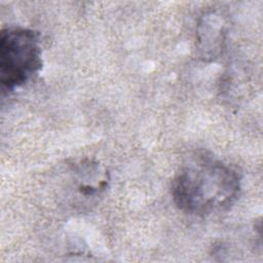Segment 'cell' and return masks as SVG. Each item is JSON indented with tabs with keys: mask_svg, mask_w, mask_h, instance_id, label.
I'll return each instance as SVG.
<instances>
[{
	"mask_svg": "<svg viewBox=\"0 0 263 263\" xmlns=\"http://www.w3.org/2000/svg\"><path fill=\"white\" fill-rule=\"evenodd\" d=\"M215 12L205 13L202 18V23L198 26V42L201 43V50L208 51L212 50V43L214 46V50L218 48L223 42L224 38V30H223V22L220 20Z\"/></svg>",
	"mask_w": 263,
	"mask_h": 263,
	"instance_id": "4",
	"label": "cell"
},
{
	"mask_svg": "<svg viewBox=\"0 0 263 263\" xmlns=\"http://www.w3.org/2000/svg\"><path fill=\"white\" fill-rule=\"evenodd\" d=\"M42 51L38 32L8 27L0 33V82L4 90L13 91L39 73Z\"/></svg>",
	"mask_w": 263,
	"mask_h": 263,
	"instance_id": "2",
	"label": "cell"
},
{
	"mask_svg": "<svg viewBox=\"0 0 263 263\" xmlns=\"http://www.w3.org/2000/svg\"><path fill=\"white\" fill-rule=\"evenodd\" d=\"M109 176L99 162L89 159L71 167V188L84 201L99 197L108 187Z\"/></svg>",
	"mask_w": 263,
	"mask_h": 263,
	"instance_id": "3",
	"label": "cell"
},
{
	"mask_svg": "<svg viewBox=\"0 0 263 263\" xmlns=\"http://www.w3.org/2000/svg\"><path fill=\"white\" fill-rule=\"evenodd\" d=\"M240 191L236 170L212 157H199L185 164L172 183L174 203L195 216L220 213L232 205Z\"/></svg>",
	"mask_w": 263,
	"mask_h": 263,
	"instance_id": "1",
	"label": "cell"
}]
</instances>
